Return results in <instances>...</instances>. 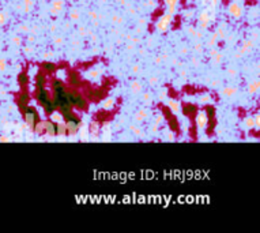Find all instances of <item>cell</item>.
Returning a JSON list of instances; mask_svg holds the SVG:
<instances>
[{
	"label": "cell",
	"instance_id": "1",
	"mask_svg": "<svg viewBox=\"0 0 260 233\" xmlns=\"http://www.w3.org/2000/svg\"><path fill=\"white\" fill-rule=\"evenodd\" d=\"M66 96L72 107L78 108V109H85L86 108V101L82 98V96L78 91H74L71 89H66Z\"/></svg>",
	"mask_w": 260,
	"mask_h": 233
},
{
	"label": "cell",
	"instance_id": "2",
	"mask_svg": "<svg viewBox=\"0 0 260 233\" xmlns=\"http://www.w3.org/2000/svg\"><path fill=\"white\" fill-rule=\"evenodd\" d=\"M23 116H25L26 123H28L29 126H31L33 128H34V126L40 121L38 113H37V110L34 109V108H31V107H26L25 108V110H23Z\"/></svg>",
	"mask_w": 260,
	"mask_h": 233
},
{
	"label": "cell",
	"instance_id": "3",
	"mask_svg": "<svg viewBox=\"0 0 260 233\" xmlns=\"http://www.w3.org/2000/svg\"><path fill=\"white\" fill-rule=\"evenodd\" d=\"M196 123L200 128H203V127L208 123V119H207V116H206V113H199V115H196Z\"/></svg>",
	"mask_w": 260,
	"mask_h": 233
},
{
	"label": "cell",
	"instance_id": "4",
	"mask_svg": "<svg viewBox=\"0 0 260 233\" xmlns=\"http://www.w3.org/2000/svg\"><path fill=\"white\" fill-rule=\"evenodd\" d=\"M28 101H29V98H28V96H26V94H21V97L18 98V105L21 107L22 112L25 110V108L28 107Z\"/></svg>",
	"mask_w": 260,
	"mask_h": 233
},
{
	"label": "cell",
	"instance_id": "5",
	"mask_svg": "<svg viewBox=\"0 0 260 233\" xmlns=\"http://www.w3.org/2000/svg\"><path fill=\"white\" fill-rule=\"evenodd\" d=\"M166 4L169 7L170 14H173L176 11V7H177V0H166Z\"/></svg>",
	"mask_w": 260,
	"mask_h": 233
},
{
	"label": "cell",
	"instance_id": "6",
	"mask_svg": "<svg viewBox=\"0 0 260 233\" xmlns=\"http://www.w3.org/2000/svg\"><path fill=\"white\" fill-rule=\"evenodd\" d=\"M70 80H71V83L74 86L79 85V77H78L76 72H71V74H70Z\"/></svg>",
	"mask_w": 260,
	"mask_h": 233
},
{
	"label": "cell",
	"instance_id": "7",
	"mask_svg": "<svg viewBox=\"0 0 260 233\" xmlns=\"http://www.w3.org/2000/svg\"><path fill=\"white\" fill-rule=\"evenodd\" d=\"M44 70L45 71H49V72H52V71H55L56 70V66L55 64H52V63H44Z\"/></svg>",
	"mask_w": 260,
	"mask_h": 233
},
{
	"label": "cell",
	"instance_id": "8",
	"mask_svg": "<svg viewBox=\"0 0 260 233\" xmlns=\"http://www.w3.org/2000/svg\"><path fill=\"white\" fill-rule=\"evenodd\" d=\"M19 83H21V86H26V83H28V77H26V74L19 75Z\"/></svg>",
	"mask_w": 260,
	"mask_h": 233
},
{
	"label": "cell",
	"instance_id": "9",
	"mask_svg": "<svg viewBox=\"0 0 260 233\" xmlns=\"http://www.w3.org/2000/svg\"><path fill=\"white\" fill-rule=\"evenodd\" d=\"M105 107H106V108H112L113 107V100H108L106 104H105Z\"/></svg>",
	"mask_w": 260,
	"mask_h": 233
}]
</instances>
